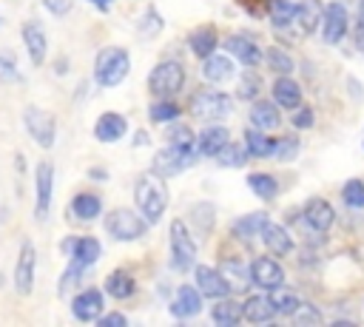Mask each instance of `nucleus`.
I'll return each mask as SVG.
<instances>
[{
  "mask_svg": "<svg viewBox=\"0 0 364 327\" xmlns=\"http://www.w3.org/2000/svg\"><path fill=\"white\" fill-rule=\"evenodd\" d=\"M267 65L276 71V74H290L293 71V60L287 51L282 48H267Z\"/></svg>",
  "mask_w": 364,
  "mask_h": 327,
  "instance_id": "41",
  "label": "nucleus"
},
{
  "mask_svg": "<svg viewBox=\"0 0 364 327\" xmlns=\"http://www.w3.org/2000/svg\"><path fill=\"white\" fill-rule=\"evenodd\" d=\"M168 236H171V256H173V267H176V270H191V267H193V262H196V242H193V236L188 233L185 222H182V219H173V222H171Z\"/></svg>",
  "mask_w": 364,
  "mask_h": 327,
  "instance_id": "6",
  "label": "nucleus"
},
{
  "mask_svg": "<svg viewBox=\"0 0 364 327\" xmlns=\"http://www.w3.org/2000/svg\"><path fill=\"white\" fill-rule=\"evenodd\" d=\"M222 276L228 279L230 287H239V290H245V287L250 284V282H245V270H242V264H236V262H225Z\"/></svg>",
  "mask_w": 364,
  "mask_h": 327,
  "instance_id": "42",
  "label": "nucleus"
},
{
  "mask_svg": "<svg viewBox=\"0 0 364 327\" xmlns=\"http://www.w3.org/2000/svg\"><path fill=\"white\" fill-rule=\"evenodd\" d=\"M125 131H128V122H125V117L117 114V111H105V114L97 119V125H94V136H97L100 142H117V139L125 136Z\"/></svg>",
  "mask_w": 364,
  "mask_h": 327,
  "instance_id": "17",
  "label": "nucleus"
},
{
  "mask_svg": "<svg viewBox=\"0 0 364 327\" xmlns=\"http://www.w3.org/2000/svg\"><path fill=\"white\" fill-rule=\"evenodd\" d=\"M273 100H276V105L293 111V108L301 105V88L287 74H279V80L273 82Z\"/></svg>",
  "mask_w": 364,
  "mask_h": 327,
  "instance_id": "21",
  "label": "nucleus"
},
{
  "mask_svg": "<svg viewBox=\"0 0 364 327\" xmlns=\"http://www.w3.org/2000/svg\"><path fill=\"white\" fill-rule=\"evenodd\" d=\"M304 222L313 227V230H318V233H324V230H330V225L336 222V210H333V205L327 202V199H310L307 205H304Z\"/></svg>",
  "mask_w": 364,
  "mask_h": 327,
  "instance_id": "15",
  "label": "nucleus"
},
{
  "mask_svg": "<svg viewBox=\"0 0 364 327\" xmlns=\"http://www.w3.org/2000/svg\"><path fill=\"white\" fill-rule=\"evenodd\" d=\"M148 114H151L154 122H173V119L179 117V108H176L171 100H156Z\"/></svg>",
  "mask_w": 364,
  "mask_h": 327,
  "instance_id": "38",
  "label": "nucleus"
},
{
  "mask_svg": "<svg viewBox=\"0 0 364 327\" xmlns=\"http://www.w3.org/2000/svg\"><path fill=\"white\" fill-rule=\"evenodd\" d=\"M191 114L196 119H205V122L222 119V117L230 114V97L222 94V91H199L191 100Z\"/></svg>",
  "mask_w": 364,
  "mask_h": 327,
  "instance_id": "7",
  "label": "nucleus"
},
{
  "mask_svg": "<svg viewBox=\"0 0 364 327\" xmlns=\"http://www.w3.org/2000/svg\"><path fill=\"white\" fill-rule=\"evenodd\" d=\"M196 156H199L196 145H193V148L168 145V148H162V151L154 156V173H159V176H176V173H182L185 168H191V165L196 162Z\"/></svg>",
  "mask_w": 364,
  "mask_h": 327,
  "instance_id": "5",
  "label": "nucleus"
},
{
  "mask_svg": "<svg viewBox=\"0 0 364 327\" xmlns=\"http://www.w3.org/2000/svg\"><path fill=\"white\" fill-rule=\"evenodd\" d=\"M293 321H296V324H318L321 316H318V310H313L310 304H299V307L293 310Z\"/></svg>",
  "mask_w": 364,
  "mask_h": 327,
  "instance_id": "44",
  "label": "nucleus"
},
{
  "mask_svg": "<svg viewBox=\"0 0 364 327\" xmlns=\"http://www.w3.org/2000/svg\"><path fill=\"white\" fill-rule=\"evenodd\" d=\"M23 122H26V131L34 136L37 145H43V148L54 145V117L48 111L28 105L26 114H23Z\"/></svg>",
  "mask_w": 364,
  "mask_h": 327,
  "instance_id": "8",
  "label": "nucleus"
},
{
  "mask_svg": "<svg viewBox=\"0 0 364 327\" xmlns=\"http://www.w3.org/2000/svg\"><path fill=\"white\" fill-rule=\"evenodd\" d=\"M134 287H136V282H134V276L125 273V270H114V273L105 279V293L114 296V299H128V296L134 293Z\"/></svg>",
  "mask_w": 364,
  "mask_h": 327,
  "instance_id": "32",
  "label": "nucleus"
},
{
  "mask_svg": "<svg viewBox=\"0 0 364 327\" xmlns=\"http://www.w3.org/2000/svg\"><path fill=\"white\" fill-rule=\"evenodd\" d=\"M282 162H290L296 154H299V139L296 136H282V139H276V151H273Z\"/></svg>",
  "mask_w": 364,
  "mask_h": 327,
  "instance_id": "43",
  "label": "nucleus"
},
{
  "mask_svg": "<svg viewBox=\"0 0 364 327\" xmlns=\"http://www.w3.org/2000/svg\"><path fill=\"white\" fill-rule=\"evenodd\" d=\"M245 151L250 156H273L276 151V139L267 136V131H259V128H247L245 131Z\"/></svg>",
  "mask_w": 364,
  "mask_h": 327,
  "instance_id": "28",
  "label": "nucleus"
},
{
  "mask_svg": "<svg viewBox=\"0 0 364 327\" xmlns=\"http://www.w3.org/2000/svg\"><path fill=\"white\" fill-rule=\"evenodd\" d=\"M355 28H358V37L364 40V0H358V14H355Z\"/></svg>",
  "mask_w": 364,
  "mask_h": 327,
  "instance_id": "50",
  "label": "nucleus"
},
{
  "mask_svg": "<svg viewBox=\"0 0 364 327\" xmlns=\"http://www.w3.org/2000/svg\"><path fill=\"white\" fill-rule=\"evenodd\" d=\"M105 230H108L114 239H119V242H134V239L145 236L148 222H145L139 213L128 210V208H117V210H111V213L105 216Z\"/></svg>",
  "mask_w": 364,
  "mask_h": 327,
  "instance_id": "4",
  "label": "nucleus"
},
{
  "mask_svg": "<svg viewBox=\"0 0 364 327\" xmlns=\"http://www.w3.org/2000/svg\"><path fill=\"white\" fill-rule=\"evenodd\" d=\"M65 250L71 253V262L80 264V267H91L102 253V247H100V242L94 236H82V239L65 242Z\"/></svg>",
  "mask_w": 364,
  "mask_h": 327,
  "instance_id": "19",
  "label": "nucleus"
},
{
  "mask_svg": "<svg viewBox=\"0 0 364 327\" xmlns=\"http://www.w3.org/2000/svg\"><path fill=\"white\" fill-rule=\"evenodd\" d=\"M34 259H37L34 245L26 242L20 247V259H17V267H14V284H17V293H23V296H28L31 287H34Z\"/></svg>",
  "mask_w": 364,
  "mask_h": 327,
  "instance_id": "13",
  "label": "nucleus"
},
{
  "mask_svg": "<svg viewBox=\"0 0 364 327\" xmlns=\"http://www.w3.org/2000/svg\"><path fill=\"white\" fill-rule=\"evenodd\" d=\"M270 219H267V213H247V216H242V219H236L233 222V233L239 236V239H253V236H259L262 233V227L267 225Z\"/></svg>",
  "mask_w": 364,
  "mask_h": 327,
  "instance_id": "31",
  "label": "nucleus"
},
{
  "mask_svg": "<svg viewBox=\"0 0 364 327\" xmlns=\"http://www.w3.org/2000/svg\"><path fill=\"white\" fill-rule=\"evenodd\" d=\"M245 159H247L245 145H236V142H230V139L216 151V162H219L222 168H242Z\"/></svg>",
  "mask_w": 364,
  "mask_h": 327,
  "instance_id": "33",
  "label": "nucleus"
},
{
  "mask_svg": "<svg viewBox=\"0 0 364 327\" xmlns=\"http://www.w3.org/2000/svg\"><path fill=\"white\" fill-rule=\"evenodd\" d=\"M225 48H228V54H233V57H236L242 65H256V63L262 60V48H259L253 40L242 37V34H233V37H228Z\"/></svg>",
  "mask_w": 364,
  "mask_h": 327,
  "instance_id": "20",
  "label": "nucleus"
},
{
  "mask_svg": "<svg viewBox=\"0 0 364 327\" xmlns=\"http://www.w3.org/2000/svg\"><path fill=\"white\" fill-rule=\"evenodd\" d=\"M191 51L196 54V57H208V54H213L216 51V28H210V26H202V28H196V31H191Z\"/></svg>",
  "mask_w": 364,
  "mask_h": 327,
  "instance_id": "30",
  "label": "nucleus"
},
{
  "mask_svg": "<svg viewBox=\"0 0 364 327\" xmlns=\"http://www.w3.org/2000/svg\"><path fill=\"white\" fill-rule=\"evenodd\" d=\"M267 299H270V304H273V310H276L279 316H293V310L301 304V301H299V296H296V293H290V290H282V284H279V287H273V290L267 293Z\"/></svg>",
  "mask_w": 364,
  "mask_h": 327,
  "instance_id": "35",
  "label": "nucleus"
},
{
  "mask_svg": "<svg viewBox=\"0 0 364 327\" xmlns=\"http://www.w3.org/2000/svg\"><path fill=\"white\" fill-rule=\"evenodd\" d=\"M17 77H20V74H17L14 57H11V54H0V80L9 82V80H17Z\"/></svg>",
  "mask_w": 364,
  "mask_h": 327,
  "instance_id": "46",
  "label": "nucleus"
},
{
  "mask_svg": "<svg viewBox=\"0 0 364 327\" xmlns=\"http://www.w3.org/2000/svg\"><path fill=\"white\" fill-rule=\"evenodd\" d=\"M267 17H270L273 28H284V26L293 23V17H296V6H293L290 0H270Z\"/></svg>",
  "mask_w": 364,
  "mask_h": 327,
  "instance_id": "36",
  "label": "nucleus"
},
{
  "mask_svg": "<svg viewBox=\"0 0 364 327\" xmlns=\"http://www.w3.org/2000/svg\"><path fill=\"white\" fill-rule=\"evenodd\" d=\"M259 88H262V82H259L253 74H245V77H242V85H239V97H242V100H253V97L259 94Z\"/></svg>",
  "mask_w": 364,
  "mask_h": 327,
  "instance_id": "45",
  "label": "nucleus"
},
{
  "mask_svg": "<svg viewBox=\"0 0 364 327\" xmlns=\"http://www.w3.org/2000/svg\"><path fill=\"white\" fill-rule=\"evenodd\" d=\"M202 74L210 82H225V80L233 77V60L225 57V54H208L205 65H202Z\"/></svg>",
  "mask_w": 364,
  "mask_h": 327,
  "instance_id": "26",
  "label": "nucleus"
},
{
  "mask_svg": "<svg viewBox=\"0 0 364 327\" xmlns=\"http://www.w3.org/2000/svg\"><path fill=\"white\" fill-rule=\"evenodd\" d=\"M182 85H185V71L176 60H165V63L154 65L148 74V88L156 97H173L182 91Z\"/></svg>",
  "mask_w": 364,
  "mask_h": 327,
  "instance_id": "3",
  "label": "nucleus"
},
{
  "mask_svg": "<svg viewBox=\"0 0 364 327\" xmlns=\"http://www.w3.org/2000/svg\"><path fill=\"white\" fill-rule=\"evenodd\" d=\"M46 3V9L51 11V14H57V17H65L68 11H71V6H74V0H43Z\"/></svg>",
  "mask_w": 364,
  "mask_h": 327,
  "instance_id": "47",
  "label": "nucleus"
},
{
  "mask_svg": "<svg viewBox=\"0 0 364 327\" xmlns=\"http://www.w3.org/2000/svg\"><path fill=\"white\" fill-rule=\"evenodd\" d=\"M71 210H74V216H80V219L91 222V219H97V216H100V210H102V202H100L94 193H80V196H74V202H71Z\"/></svg>",
  "mask_w": 364,
  "mask_h": 327,
  "instance_id": "34",
  "label": "nucleus"
},
{
  "mask_svg": "<svg viewBox=\"0 0 364 327\" xmlns=\"http://www.w3.org/2000/svg\"><path fill=\"white\" fill-rule=\"evenodd\" d=\"M321 11H324V6L318 3V0H301L299 6H296V23H299V28L304 31V34H313L316 28H318V23H321Z\"/></svg>",
  "mask_w": 364,
  "mask_h": 327,
  "instance_id": "25",
  "label": "nucleus"
},
{
  "mask_svg": "<svg viewBox=\"0 0 364 327\" xmlns=\"http://www.w3.org/2000/svg\"><path fill=\"white\" fill-rule=\"evenodd\" d=\"M347 26H350V17H347V9L341 3H330L324 6L321 11V37L324 43H341L344 34H347Z\"/></svg>",
  "mask_w": 364,
  "mask_h": 327,
  "instance_id": "9",
  "label": "nucleus"
},
{
  "mask_svg": "<svg viewBox=\"0 0 364 327\" xmlns=\"http://www.w3.org/2000/svg\"><path fill=\"white\" fill-rule=\"evenodd\" d=\"M293 125H296V128H310V125H313V111H310V108H301V111L293 117Z\"/></svg>",
  "mask_w": 364,
  "mask_h": 327,
  "instance_id": "49",
  "label": "nucleus"
},
{
  "mask_svg": "<svg viewBox=\"0 0 364 327\" xmlns=\"http://www.w3.org/2000/svg\"><path fill=\"white\" fill-rule=\"evenodd\" d=\"M273 316H276V310H273V304H270V299H267L264 293L250 296V299L242 304V318H247L250 324H264V321H270Z\"/></svg>",
  "mask_w": 364,
  "mask_h": 327,
  "instance_id": "22",
  "label": "nucleus"
},
{
  "mask_svg": "<svg viewBox=\"0 0 364 327\" xmlns=\"http://www.w3.org/2000/svg\"><path fill=\"white\" fill-rule=\"evenodd\" d=\"M97 321H100V327H125L128 324V318L122 313H108V316H100Z\"/></svg>",
  "mask_w": 364,
  "mask_h": 327,
  "instance_id": "48",
  "label": "nucleus"
},
{
  "mask_svg": "<svg viewBox=\"0 0 364 327\" xmlns=\"http://www.w3.org/2000/svg\"><path fill=\"white\" fill-rule=\"evenodd\" d=\"M250 122H253V128H259V131H273V128H279L282 125V114H279V108L273 105V102H253V108H250Z\"/></svg>",
  "mask_w": 364,
  "mask_h": 327,
  "instance_id": "24",
  "label": "nucleus"
},
{
  "mask_svg": "<svg viewBox=\"0 0 364 327\" xmlns=\"http://www.w3.org/2000/svg\"><path fill=\"white\" fill-rule=\"evenodd\" d=\"M228 139H230L228 128H222V125H208V128L196 136V151H199L202 156H216V151H219Z\"/></svg>",
  "mask_w": 364,
  "mask_h": 327,
  "instance_id": "23",
  "label": "nucleus"
},
{
  "mask_svg": "<svg viewBox=\"0 0 364 327\" xmlns=\"http://www.w3.org/2000/svg\"><path fill=\"white\" fill-rule=\"evenodd\" d=\"M34 188H37V219H46L48 205H51V191H54V165L51 162H40L37 173H34Z\"/></svg>",
  "mask_w": 364,
  "mask_h": 327,
  "instance_id": "12",
  "label": "nucleus"
},
{
  "mask_svg": "<svg viewBox=\"0 0 364 327\" xmlns=\"http://www.w3.org/2000/svg\"><path fill=\"white\" fill-rule=\"evenodd\" d=\"M102 293L100 290H82V293H77L74 296V301H71V313L80 318V321H97L100 316H102Z\"/></svg>",
  "mask_w": 364,
  "mask_h": 327,
  "instance_id": "14",
  "label": "nucleus"
},
{
  "mask_svg": "<svg viewBox=\"0 0 364 327\" xmlns=\"http://www.w3.org/2000/svg\"><path fill=\"white\" fill-rule=\"evenodd\" d=\"M247 185H250V191H253L256 196H262V199H273L276 191H279V182H276L270 173H250V176H247Z\"/></svg>",
  "mask_w": 364,
  "mask_h": 327,
  "instance_id": "37",
  "label": "nucleus"
},
{
  "mask_svg": "<svg viewBox=\"0 0 364 327\" xmlns=\"http://www.w3.org/2000/svg\"><path fill=\"white\" fill-rule=\"evenodd\" d=\"M128 71H131V60H128V51H125V48L111 45V48H102V51L97 54L94 77H97L100 85L114 88V85H119V82L125 80Z\"/></svg>",
  "mask_w": 364,
  "mask_h": 327,
  "instance_id": "2",
  "label": "nucleus"
},
{
  "mask_svg": "<svg viewBox=\"0 0 364 327\" xmlns=\"http://www.w3.org/2000/svg\"><path fill=\"white\" fill-rule=\"evenodd\" d=\"M168 139H171V145H179V148H193V145H196L193 131H191L185 122H173L171 131H168Z\"/></svg>",
  "mask_w": 364,
  "mask_h": 327,
  "instance_id": "40",
  "label": "nucleus"
},
{
  "mask_svg": "<svg viewBox=\"0 0 364 327\" xmlns=\"http://www.w3.org/2000/svg\"><path fill=\"white\" fill-rule=\"evenodd\" d=\"M134 202L148 225H156L168 208V191H165V176L159 173H142L134 185Z\"/></svg>",
  "mask_w": 364,
  "mask_h": 327,
  "instance_id": "1",
  "label": "nucleus"
},
{
  "mask_svg": "<svg viewBox=\"0 0 364 327\" xmlns=\"http://www.w3.org/2000/svg\"><path fill=\"white\" fill-rule=\"evenodd\" d=\"M341 196H344L347 208H364V182H361V179H350V182H344Z\"/></svg>",
  "mask_w": 364,
  "mask_h": 327,
  "instance_id": "39",
  "label": "nucleus"
},
{
  "mask_svg": "<svg viewBox=\"0 0 364 327\" xmlns=\"http://www.w3.org/2000/svg\"><path fill=\"white\" fill-rule=\"evenodd\" d=\"M23 40H26V48L31 54V63L40 65L46 60V34H43V26L40 23H26L23 26Z\"/></svg>",
  "mask_w": 364,
  "mask_h": 327,
  "instance_id": "27",
  "label": "nucleus"
},
{
  "mask_svg": "<svg viewBox=\"0 0 364 327\" xmlns=\"http://www.w3.org/2000/svg\"><path fill=\"white\" fill-rule=\"evenodd\" d=\"M196 287L202 296L208 299H222V296H230V284L228 279L222 276V270H213V267H205V264H196Z\"/></svg>",
  "mask_w": 364,
  "mask_h": 327,
  "instance_id": "11",
  "label": "nucleus"
},
{
  "mask_svg": "<svg viewBox=\"0 0 364 327\" xmlns=\"http://www.w3.org/2000/svg\"><path fill=\"white\" fill-rule=\"evenodd\" d=\"M247 276H250V282H253L256 287H262V290H273V287H279V284L284 282V270H282V264H279L276 259H267V256L253 259Z\"/></svg>",
  "mask_w": 364,
  "mask_h": 327,
  "instance_id": "10",
  "label": "nucleus"
},
{
  "mask_svg": "<svg viewBox=\"0 0 364 327\" xmlns=\"http://www.w3.org/2000/svg\"><path fill=\"white\" fill-rule=\"evenodd\" d=\"M259 236H262L264 247H267L273 256H287V253L293 250V236L287 233L284 225H273V222H267V225L262 227Z\"/></svg>",
  "mask_w": 364,
  "mask_h": 327,
  "instance_id": "18",
  "label": "nucleus"
},
{
  "mask_svg": "<svg viewBox=\"0 0 364 327\" xmlns=\"http://www.w3.org/2000/svg\"><path fill=\"white\" fill-rule=\"evenodd\" d=\"M210 318H213L216 324H222V327L239 324V318H242V304L233 301V299H228V296H222V299L210 307Z\"/></svg>",
  "mask_w": 364,
  "mask_h": 327,
  "instance_id": "29",
  "label": "nucleus"
},
{
  "mask_svg": "<svg viewBox=\"0 0 364 327\" xmlns=\"http://www.w3.org/2000/svg\"><path fill=\"white\" fill-rule=\"evenodd\" d=\"M199 310H202V293H199V287L182 284V287L176 290L173 301H171V313H173L176 318H191V316H196Z\"/></svg>",
  "mask_w": 364,
  "mask_h": 327,
  "instance_id": "16",
  "label": "nucleus"
},
{
  "mask_svg": "<svg viewBox=\"0 0 364 327\" xmlns=\"http://www.w3.org/2000/svg\"><path fill=\"white\" fill-rule=\"evenodd\" d=\"M91 3H94V6H97V9H102V11H105V9H108V6H111V0H91Z\"/></svg>",
  "mask_w": 364,
  "mask_h": 327,
  "instance_id": "51",
  "label": "nucleus"
}]
</instances>
